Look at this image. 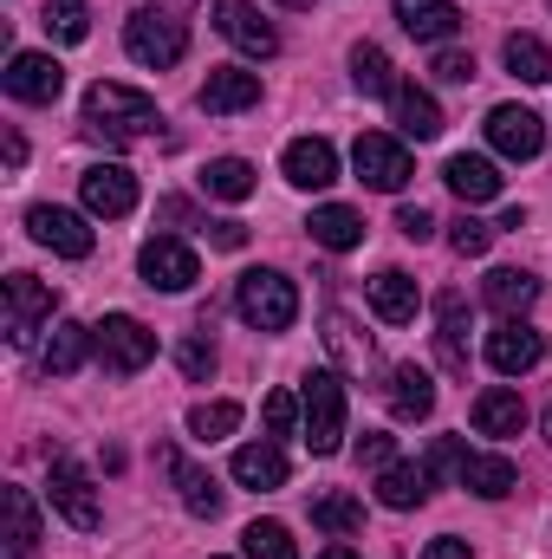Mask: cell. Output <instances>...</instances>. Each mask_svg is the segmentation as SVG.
Instances as JSON below:
<instances>
[{
    "label": "cell",
    "instance_id": "1",
    "mask_svg": "<svg viewBox=\"0 0 552 559\" xmlns=\"http://www.w3.org/2000/svg\"><path fill=\"white\" fill-rule=\"evenodd\" d=\"M85 131L105 143H143L163 131V111H156V98H143L131 85H118V79H98L92 92H85Z\"/></svg>",
    "mask_w": 552,
    "mask_h": 559
},
{
    "label": "cell",
    "instance_id": "2",
    "mask_svg": "<svg viewBox=\"0 0 552 559\" xmlns=\"http://www.w3.org/2000/svg\"><path fill=\"white\" fill-rule=\"evenodd\" d=\"M299 429L312 455H338L345 449V384L332 371H312L299 391Z\"/></svg>",
    "mask_w": 552,
    "mask_h": 559
},
{
    "label": "cell",
    "instance_id": "3",
    "mask_svg": "<svg viewBox=\"0 0 552 559\" xmlns=\"http://www.w3.org/2000/svg\"><path fill=\"white\" fill-rule=\"evenodd\" d=\"M235 312L254 332H286L299 319V286L286 274H274V267H254V274H241V286H235Z\"/></svg>",
    "mask_w": 552,
    "mask_h": 559
},
{
    "label": "cell",
    "instance_id": "4",
    "mask_svg": "<svg viewBox=\"0 0 552 559\" xmlns=\"http://www.w3.org/2000/svg\"><path fill=\"white\" fill-rule=\"evenodd\" d=\"M0 332H7V345L13 352H26L33 338H39V325L52 319V306H59V293L46 286V280H33V274H7L0 280Z\"/></svg>",
    "mask_w": 552,
    "mask_h": 559
},
{
    "label": "cell",
    "instance_id": "5",
    "mask_svg": "<svg viewBox=\"0 0 552 559\" xmlns=\"http://www.w3.org/2000/svg\"><path fill=\"white\" fill-rule=\"evenodd\" d=\"M429 462H442V468H455V481H461L468 495H481V501H501V495H514V481H520L507 455H481V449H461L455 436H442Z\"/></svg>",
    "mask_w": 552,
    "mask_h": 559
},
{
    "label": "cell",
    "instance_id": "6",
    "mask_svg": "<svg viewBox=\"0 0 552 559\" xmlns=\"http://www.w3.org/2000/svg\"><path fill=\"white\" fill-rule=\"evenodd\" d=\"M124 52L137 59V66H176L182 52H189V33H182V20L176 13H163V7H137L131 20H124Z\"/></svg>",
    "mask_w": 552,
    "mask_h": 559
},
{
    "label": "cell",
    "instance_id": "7",
    "mask_svg": "<svg viewBox=\"0 0 552 559\" xmlns=\"http://www.w3.org/2000/svg\"><path fill=\"white\" fill-rule=\"evenodd\" d=\"M92 338H98V358H105L111 378H137L143 365L156 358V332L143 319H131V312H111L105 325H92Z\"/></svg>",
    "mask_w": 552,
    "mask_h": 559
},
{
    "label": "cell",
    "instance_id": "8",
    "mask_svg": "<svg viewBox=\"0 0 552 559\" xmlns=\"http://www.w3.org/2000/svg\"><path fill=\"white\" fill-rule=\"evenodd\" d=\"M137 274H143V286H156V293H189V286L202 280V261H195V248H189V241L156 235V241H143Z\"/></svg>",
    "mask_w": 552,
    "mask_h": 559
},
{
    "label": "cell",
    "instance_id": "9",
    "mask_svg": "<svg viewBox=\"0 0 552 559\" xmlns=\"http://www.w3.org/2000/svg\"><path fill=\"white\" fill-rule=\"evenodd\" d=\"M351 169H358L371 189H384V195H397V189L416 176L410 150H404L397 138H384V131H364V138L351 143Z\"/></svg>",
    "mask_w": 552,
    "mask_h": 559
},
{
    "label": "cell",
    "instance_id": "10",
    "mask_svg": "<svg viewBox=\"0 0 552 559\" xmlns=\"http://www.w3.org/2000/svg\"><path fill=\"white\" fill-rule=\"evenodd\" d=\"M215 33H221L228 46H241L248 59H274V52H279L274 20H261V7H254V0H215Z\"/></svg>",
    "mask_w": 552,
    "mask_h": 559
},
{
    "label": "cell",
    "instance_id": "11",
    "mask_svg": "<svg viewBox=\"0 0 552 559\" xmlns=\"http://www.w3.org/2000/svg\"><path fill=\"white\" fill-rule=\"evenodd\" d=\"M52 508L79 527V534H92L98 521H105V508H98V488H92V475L72 462V455H52Z\"/></svg>",
    "mask_w": 552,
    "mask_h": 559
},
{
    "label": "cell",
    "instance_id": "12",
    "mask_svg": "<svg viewBox=\"0 0 552 559\" xmlns=\"http://www.w3.org/2000/svg\"><path fill=\"white\" fill-rule=\"evenodd\" d=\"M488 143H494L501 156H514V163H533V156L547 150V124H540V111H527V105H494V111H488Z\"/></svg>",
    "mask_w": 552,
    "mask_h": 559
},
{
    "label": "cell",
    "instance_id": "13",
    "mask_svg": "<svg viewBox=\"0 0 552 559\" xmlns=\"http://www.w3.org/2000/svg\"><path fill=\"white\" fill-rule=\"evenodd\" d=\"M79 195H85V209H92V215L118 222V215H131V209H137V176H131L124 163H92V169L79 176Z\"/></svg>",
    "mask_w": 552,
    "mask_h": 559
},
{
    "label": "cell",
    "instance_id": "14",
    "mask_svg": "<svg viewBox=\"0 0 552 559\" xmlns=\"http://www.w3.org/2000/svg\"><path fill=\"white\" fill-rule=\"evenodd\" d=\"M540 358H547V338H540L527 319H501V325L488 332V365H494L501 378H527Z\"/></svg>",
    "mask_w": 552,
    "mask_h": 559
},
{
    "label": "cell",
    "instance_id": "15",
    "mask_svg": "<svg viewBox=\"0 0 552 559\" xmlns=\"http://www.w3.org/2000/svg\"><path fill=\"white\" fill-rule=\"evenodd\" d=\"M7 92H13L20 105H52V98L65 92V66H59L52 52H13V59H7Z\"/></svg>",
    "mask_w": 552,
    "mask_h": 559
},
{
    "label": "cell",
    "instance_id": "16",
    "mask_svg": "<svg viewBox=\"0 0 552 559\" xmlns=\"http://www.w3.org/2000/svg\"><path fill=\"white\" fill-rule=\"evenodd\" d=\"M195 105L208 118H235V111H254L261 105V72H241V66H215L195 92Z\"/></svg>",
    "mask_w": 552,
    "mask_h": 559
},
{
    "label": "cell",
    "instance_id": "17",
    "mask_svg": "<svg viewBox=\"0 0 552 559\" xmlns=\"http://www.w3.org/2000/svg\"><path fill=\"white\" fill-rule=\"evenodd\" d=\"M26 228H33L39 248H52V254H65V261H85V254H92V228H85V215H72V209L39 202V209H26Z\"/></svg>",
    "mask_w": 552,
    "mask_h": 559
},
{
    "label": "cell",
    "instance_id": "18",
    "mask_svg": "<svg viewBox=\"0 0 552 559\" xmlns=\"http://www.w3.org/2000/svg\"><path fill=\"white\" fill-rule=\"evenodd\" d=\"M279 169H286L292 189H332L338 182V150L325 138H292L286 156H279Z\"/></svg>",
    "mask_w": 552,
    "mask_h": 559
},
{
    "label": "cell",
    "instance_id": "19",
    "mask_svg": "<svg viewBox=\"0 0 552 559\" xmlns=\"http://www.w3.org/2000/svg\"><path fill=\"white\" fill-rule=\"evenodd\" d=\"M442 182H448V189H455L468 209L501 195V169H494L488 156H448V163H442Z\"/></svg>",
    "mask_w": 552,
    "mask_h": 559
},
{
    "label": "cell",
    "instance_id": "20",
    "mask_svg": "<svg viewBox=\"0 0 552 559\" xmlns=\"http://www.w3.org/2000/svg\"><path fill=\"white\" fill-rule=\"evenodd\" d=\"M397 20H404V33H410V39L442 46V39L461 26V7H455V0H397Z\"/></svg>",
    "mask_w": 552,
    "mask_h": 559
},
{
    "label": "cell",
    "instance_id": "21",
    "mask_svg": "<svg viewBox=\"0 0 552 559\" xmlns=\"http://www.w3.org/2000/svg\"><path fill=\"white\" fill-rule=\"evenodd\" d=\"M235 481L254 488V495L286 488V455H279V442H241V449H235Z\"/></svg>",
    "mask_w": 552,
    "mask_h": 559
},
{
    "label": "cell",
    "instance_id": "22",
    "mask_svg": "<svg viewBox=\"0 0 552 559\" xmlns=\"http://www.w3.org/2000/svg\"><path fill=\"white\" fill-rule=\"evenodd\" d=\"M391 111H397V131L416 143H429V138H442V105L422 92V85H397L391 92Z\"/></svg>",
    "mask_w": 552,
    "mask_h": 559
},
{
    "label": "cell",
    "instance_id": "23",
    "mask_svg": "<svg viewBox=\"0 0 552 559\" xmlns=\"http://www.w3.org/2000/svg\"><path fill=\"white\" fill-rule=\"evenodd\" d=\"M416 299H422V293H416V280L404 274V267H384V274L371 280V312H377L384 325H410Z\"/></svg>",
    "mask_w": 552,
    "mask_h": 559
},
{
    "label": "cell",
    "instance_id": "24",
    "mask_svg": "<svg viewBox=\"0 0 552 559\" xmlns=\"http://www.w3.org/2000/svg\"><path fill=\"white\" fill-rule=\"evenodd\" d=\"M312 241L319 248H332V254H345V248H358L364 241V215L358 209H345V202H325V209H312Z\"/></svg>",
    "mask_w": 552,
    "mask_h": 559
},
{
    "label": "cell",
    "instance_id": "25",
    "mask_svg": "<svg viewBox=\"0 0 552 559\" xmlns=\"http://www.w3.org/2000/svg\"><path fill=\"white\" fill-rule=\"evenodd\" d=\"M435 352L448 371H468V312H461V293H442L435 306Z\"/></svg>",
    "mask_w": 552,
    "mask_h": 559
},
{
    "label": "cell",
    "instance_id": "26",
    "mask_svg": "<svg viewBox=\"0 0 552 559\" xmlns=\"http://www.w3.org/2000/svg\"><path fill=\"white\" fill-rule=\"evenodd\" d=\"M377 501L384 508H422L429 501V462H391L384 475H377Z\"/></svg>",
    "mask_w": 552,
    "mask_h": 559
},
{
    "label": "cell",
    "instance_id": "27",
    "mask_svg": "<svg viewBox=\"0 0 552 559\" xmlns=\"http://www.w3.org/2000/svg\"><path fill=\"white\" fill-rule=\"evenodd\" d=\"M0 514H7V554L26 559L39 547V508H33V495L26 488H0Z\"/></svg>",
    "mask_w": 552,
    "mask_h": 559
},
{
    "label": "cell",
    "instance_id": "28",
    "mask_svg": "<svg viewBox=\"0 0 552 559\" xmlns=\"http://www.w3.org/2000/svg\"><path fill=\"white\" fill-rule=\"evenodd\" d=\"M475 429L481 436H520L527 429V404H520V391H481L475 397Z\"/></svg>",
    "mask_w": 552,
    "mask_h": 559
},
{
    "label": "cell",
    "instance_id": "29",
    "mask_svg": "<svg viewBox=\"0 0 552 559\" xmlns=\"http://www.w3.org/2000/svg\"><path fill=\"white\" fill-rule=\"evenodd\" d=\"M98 338H92V325H79V319H59L52 325V338H46V371L52 378H72L79 365H85V352H92Z\"/></svg>",
    "mask_w": 552,
    "mask_h": 559
},
{
    "label": "cell",
    "instance_id": "30",
    "mask_svg": "<svg viewBox=\"0 0 552 559\" xmlns=\"http://www.w3.org/2000/svg\"><path fill=\"white\" fill-rule=\"evenodd\" d=\"M391 411L404 423H422L435 411V384H429V371H416V365H397L391 371Z\"/></svg>",
    "mask_w": 552,
    "mask_h": 559
},
{
    "label": "cell",
    "instance_id": "31",
    "mask_svg": "<svg viewBox=\"0 0 552 559\" xmlns=\"http://www.w3.org/2000/svg\"><path fill=\"white\" fill-rule=\"evenodd\" d=\"M533 299H540V280L527 274V267H501V274H488V306H494L501 319H520Z\"/></svg>",
    "mask_w": 552,
    "mask_h": 559
},
{
    "label": "cell",
    "instance_id": "32",
    "mask_svg": "<svg viewBox=\"0 0 552 559\" xmlns=\"http://www.w3.org/2000/svg\"><path fill=\"white\" fill-rule=\"evenodd\" d=\"M351 85L364 92V98H391L397 92V72H391V52L384 46H351Z\"/></svg>",
    "mask_w": 552,
    "mask_h": 559
},
{
    "label": "cell",
    "instance_id": "33",
    "mask_svg": "<svg viewBox=\"0 0 552 559\" xmlns=\"http://www.w3.org/2000/svg\"><path fill=\"white\" fill-rule=\"evenodd\" d=\"M163 462H169V475H176V488H182V508L202 514V521H215V514H221V488H215V475L189 468L182 455H163Z\"/></svg>",
    "mask_w": 552,
    "mask_h": 559
},
{
    "label": "cell",
    "instance_id": "34",
    "mask_svg": "<svg viewBox=\"0 0 552 559\" xmlns=\"http://www.w3.org/2000/svg\"><path fill=\"white\" fill-rule=\"evenodd\" d=\"M202 189L221 195V202H248V195H254V163H241V156H215V163L202 169Z\"/></svg>",
    "mask_w": 552,
    "mask_h": 559
},
{
    "label": "cell",
    "instance_id": "35",
    "mask_svg": "<svg viewBox=\"0 0 552 559\" xmlns=\"http://www.w3.org/2000/svg\"><path fill=\"white\" fill-rule=\"evenodd\" d=\"M501 52H507V72H514V79H527V85H547V79H552L547 39H533V33H514Z\"/></svg>",
    "mask_w": 552,
    "mask_h": 559
},
{
    "label": "cell",
    "instance_id": "36",
    "mask_svg": "<svg viewBox=\"0 0 552 559\" xmlns=\"http://www.w3.org/2000/svg\"><path fill=\"white\" fill-rule=\"evenodd\" d=\"M312 521H319L325 534H338V540H345V534H358V527H364V501H351V495H319V501H312Z\"/></svg>",
    "mask_w": 552,
    "mask_h": 559
},
{
    "label": "cell",
    "instance_id": "37",
    "mask_svg": "<svg viewBox=\"0 0 552 559\" xmlns=\"http://www.w3.org/2000/svg\"><path fill=\"white\" fill-rule=\"evenodd\" d=\"M46 33L65 39V46H79L92 33V7L85 0H46Z\"/></svg>",
    "mask_w": 552,
    "mask_h": 559
},
{
    "label": "cell",
    "instance_id": "38",
    "mask_svg": "<svg viewBox=\"0 0 552 559\" xmlns=\"http://www.w3.org/2000/svg\"><path fill=\"white\" fill-rule=\"evenodd\" d=\"M241 429V404H195L189 411V436H202V442H221V436H235Z\"/></svg>",
    "mask_w": 552,
    "mask_h": 559
},
{
    "label": "cell",
    "instance_id": "39",
    "mask_svg": "<svg viewBox=\"0 0 552 559\" xmlns=\"http://www.w3.org/2000/svg\"><path fill=\"white\" fill-rule=\"evenodd\" d=\"M241 547H248V559H299L292 534H286L279 521H254V527L241 534Z\"/></svg>",
    "mask_w": 552,
    "mask_h": 559
},
{
    "label": "cell",
    "instance_id": "40",
    "mask_svg": "<svg viewBox=\"0 0 552 559\" xmlns=\"http://www.w3.org/2000/svg\"><path fill=\"white\" fill-rule=\"evenodd\" d=\"M494 235H501V228H488V222H475V215H461V222H448V248H455L461 261H475V254H488V248H494Z\"/></svg>",
    "mask_w": 552,
    "mask_h": 559
},
{
    "label": "cell",
    "instance_id": "41",
    "mask_svg": "<svg viewBox=\"0 0 552 559\" xmlns=\"http://www.w3.org/2000/svg\"><path fill=\"white\" fill-rule=\"evenodd\" d=\"M202 332H208V325H202ZM202 332H189V338L176 345V365H182V378H195V384L215 378V345H208Z\"/></svg>",
    "mask_w": 552,
    "mask_h": 559
},
{
    "label": "cell",
    "instance_id": "42",
    "mask_svg": "<svg viewBox=\"0 0 552 559\" xmlns=\"http://www.w3.org/2000/svg\"><path fill=\"white\" fill-rule=\"evenodd\" d=\"M267 429H274V436H292V429H299V397H292V391H274V397H267Z\"/></svg>",
    "mask_w": 552,
    "mask_h": 559
},
{
    "label": "cell",
    "instance_id": "43",
    "mask_svg": "<svg viewBox=\"0 0 552 559\" xmlns=\"http://www.w3.org/2000/svg\"><path fill=\"white\" fill-rule=\"evenodd\" d=\"M358 462H364V468H377V475H384V468H391V462H397V442H391V436H384V429H371V436H364V442H358Z\"/></svg>",
    "mask_w": 552,
    "mask_h": 559
},
{
    "label": "cell",
    "instance_id": "44",
    "mask_svg": "<svg viewBox=\"0 0 552 559\" xmlns=\"http://www.w3.org/2000/svg\"><path fill=\"white\" fill-rule=\"evenodd\" d=\"M429 72H435L442 85H468V79H475V59H468V52H435Z\"/></svg>",
    "mask_w": 552,
    "mask_h": 559
},
{
    "label": "cell",
    "instance_id": "45",
    "mask_svg": "<svg viewBox=\"0 0 552 559\" xmlns=\"http://www.w3.org/2000/svg\"><path fill=\"white\" fill-rule=\"evenodd\" d=\"M397 228H404L410 241H429V235H435V215H429V209H404V215H397Z\"/></svg>",
    "mask_w": 552,
    "mask_h": 559
},
{
    "label": "cell",
    "instance_id": "46",
    "mask_svg": "<svg viewBox=\"0 0 552 559\" xmlns=\"http://www.w3.org/2000/svg\"><path fill=\"white\" fill-rule=\"evenodd\" d=\"M208 241L235 254V248H248V228H241V222H208Z\"/></svg>",
    "mask_w": 552,
    "mask_h": 559
},
{
    "label": "cell",
    "instance_id": "47",
    "mask_svg": "<svg viewBox=\"0 0 552 559\" xmlns=\"http://www.w3.org/2000/svg\"><path fill=\"white\" fill-rule=\"evenodd\" d=\"M422 559H475V547H468V540H455V534H442V540H429V547H422Z\"/></svg>",
    "mask_w": 552,
    "mask_h": 559
},
{
    "label": "cell",
    "instance_id": "48",
    "mask_svg": "<svg viewBox=\"0 0 552 559\" xmlns=\"http://www.w3.org/2000/svg\"><path fill=\"white\" fill-rule=\"evenodd\" d=\"M332 352H338V358H358V345H351V325H345V319H332Z\"/></svg>",
    "mask_w": 552,
    "mask_h": 559
},
{
    "label": "cell",
    "instance_id": "49",
    "mask_svg": "<svg viewBox=\"0 0 552 559\" xmlns=\"http://www.w3.org/2000/svg\"><path fill=\"white\" fill-rule=\"evenodd\" d=\"M20 163H26V138H20V131H7V169H20Z\"/></svg>",
    "mask_w": 552,
    "mask_h": 559
},
{
    "label": "cell",
    "instance_id": "50",
    "mask_svg": "<svg viewBox=\"0 0 552 559\" xmlns=\"http://www.w3.org/2000/svg\"><path fill=\"white\" fill-rule=\"evenodd\" d=\"M319 559H358V554H351V547H325Z\"/></svg>",
    "mask_w": 552,
    "mask_h": 559
},
{
    "label": "cell",
    "instance_id": "51",
    "mask_svg": "<svg viewBox=\"0 0 552 559\" xmlns=\"http://www.w3.org/2000/svg\"><path fill=\"white\" fill-rule=\"evenodd\" d=\"M279 7H312V0H279Z\"/></svg>",
    "mask_w": 552,
    "mask_h": 559
},
{
    "label": "cell",
    "instance_id": "52",
    "mask_svg": "<svg viewBox=\"0 0 552 559\" xmlns=\"http://www.w3.org/2000/svg\"><path fill=\"white\" fill-rule=\"evenodd\" d=\"M547 442H552V404H547Z\"/></svg>",
    "mask_w": 552,
    "mask_h": 559
}]
</instances>
